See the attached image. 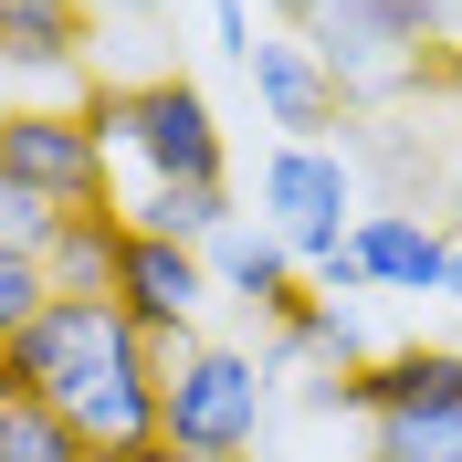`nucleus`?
Masks as SVG:
<instances>
[{
  "instance_id": "nucleus-27",
  "label": "nucleus",
  "mask_w": 462,
  "mask_h": 462,
  "mask_svg": "<svg viewBox=\"0 0 462 462\" xmlns=\"http://www.w3.org/2000/svg\"><path fill=\"white\" fill-rule=\"evenodd\" d=\"M11 410H22V378H11V368H0V420H11Z\"/></svg>"
},
{
  "instance_id": "nucleus-6",
  "label": "nucleus",
  "mask_w": 462,
  "mask_h": 462,
  "mask_svg": "<svg viewBox=\"0 0 462 462\" xmlns=\"http://www.w3.org/2000/svg\"><path fill=\"white\" fill-rule=\"evenodd\" d=\"M106 305L137 326V337H147V357L169 368L179 346L200 337V305H210V263H200V242H158V231H126Z\"/></svg>"
},
{
  "instance_id": "nucleus-4",
  "label": "nucleus",
  "mask_w": 462,
  "mask_h": 462,
  "mask_svg": "<svg viewBox=\"0 0 462 462\" xmlns=\"http://www.w3.org/2000/svg\"><path fill=\"white\" fill-rule=\"evenodd\" d=\"M253 221L284 242L294 263H326L357 231V210H368V189H357V158H346L337 137H284L273 158H263V179H253Z\"/></svg>"
},
{
  "instance_id": "nucleus-28",
  "label": "nucleus",
  "mask_w": 462,
  "mask_h": 462,
  "mask_svg": "<svg viewBox=\"0 0 462 462\" xmlns=\"http://www.w3.org/2000/svg\"><path fill=\"white\" fill-rule=\"evenodd\" d=\"M441 294H462V231H452V273H441Z\"/></svg>"
},
{
  "instance_id": "nucleus-16",
  "label": "nucleus",
  "mask_w": 462,
  "mask_h": 462,
  "mask_svg": "<svg viewBox=\"0 0 462 462\" xmlns=\"http://www.w3.org/2000/svg\"><path fill=\"white\" fill-rule=\"evenodd\" d=\"M368 462H462V400L452 410H389V420H368Z\"/></svg>"
},
{
  "instance_id": "nucleus-11",
  "label": "nucleus",
  "mask_w": 462,
  "mask_h": 462,
  "mask_svg": "<svg viewBox=\"0 0 462 462\" xmlns=\"http://www.w3.org/2000/svg\"><path fill=\"white\" fill-rule=\"evenodd\" d=\"M242 74H253L263 116H273L284 137H337V126H346V95L326 85V63L305 53L294 32H253V63H242Z\"/></svg>"
},
{
  "instance_id": "nucleus-26",
  "label": "nucleus",
  "mask_w": 462,
  "mask_h": 462,
  "mask_svg": "<svg viewBox=\"0 0 462 462\" xmlns=\"http://www.w3.org/2000/svg\"><path fill=\"white\" fill-rule=\"evenodd\" d=\"M441 200H452V231H462V158H452V179H441Z\"/></svg>"
},
{
  "instance_id": "nucleus-1",
  "label": "nucleus",
  "mask_w": 462,
  "mask_h": 462,
  "mask_svg": "<svg viewBox=\"0 0 462 462\" xmlns=\"http://www.w3.org/2000/svg\"><path fill=\"white\" fill-rule=\"evenodd\" d=\"M0 368L22 378V400H53L85 431V452H126V441L158 431V357L106 294H53L0 346Z\"/></svg>"
},
{
  "instance_id": "nucleus-25",
  "label": "nucleus",
  "mask_w": 462,
  "mask_h": 462,
  "mask_svg": "<svg viewBox=\"0 0 462 462\" xmlns=\"http://www.w3.org/2000/svg\"><path fill=\"white\" fill-rule=\"evenodd\" d=\"M431 32H441V42H462V0H431Z\"/></svg>"
},
{
  "instance_id": "nucleus-29",
  "label": "nucleus",
  "mask_w": 462,
  "mask_h": 462,
  "mask_svg": "<svg viewBox=\"0 0 462 462\" xmlns=\"http://www.w3.org/2000/svg\"><path fill=\"white\" fill-rule=\"evenodd\" d=\"M273 11H284V22H294V11H305V0H273Z\"/></svg>"
},
{
  "instance_id": "nucleus-15",
  "label": "nucleus",
  "mask_w": 462,
  "mask_h": 462,
  "mask_svg": "<svg viewBox=\"0 0 462 462\" xmlns=\"http://www.w3.org/2000/svg\"><path fill=\"white\" fill-rule=\"evenodd\" d=\"M116 210H126V231H158V242H210L231 221V179H147Z\"/></svg>"
},
{
  "instance_id": "nucleus-14",
  "label": "nucleus",
  "mask_w": 462,
  "mask_h": 462,
  "mask_svg": "<svg viewBox=\"0 0 462 462\" xmlns=\"http://www.w3.org/2000/svg\"><path fill=\"white\" fill-rule=\"evenodd\" d=\"M116 253H126V210H63L53 242H42V273H53V294H106L116 284Z\"/></svg>"
},
{
  "instance_id": "nucleus-3",
  "label": "nucleus",
  "mask_w": 462,
  "mask_h": 462,
  "mask_svg": "<svg viewBox=\"0 0 462 462\" xmlns=\"http://www.w3.org/2000/svg\"><path fill=\"white\" fill-rule=\"evenodd\" d=\"M263 410H273V368L253 346L189 337L158 368V441L179 462H253L263 452Z\"/></svg>"
},
{
  "instance_id": "nucleus-21",
  "label": "nucleus",
  "mask_w": 462,
  "mask_h": 462,
  "mask_svg": "<svg viewBox=\"0 0 462 462\" xmlns=\"http://www.w3.org/2000/svg\"><path fill=\"white\" fill-rule=\"evenodd\" d=\"M316 273V294H368V263H357V242H337L326 263H305Z\"/></svg>"
},
{
  "instance_id": "nucleus-10",
  "label": "nucleus",
  "mask_w": 462,
  "mask_h": 462,
  "mask_svg": "<svg viewBox=\"0 0 462 462\" xmlns=\"http://www.w3.org/2000/svg\"><path fill=\"white\" fill-rule=\"evenodd\" d=\"M346 242L368 263V294H441V273H452V231L400 210V200H368Z\"/></svg>"
},
{
  "instance_id": "nucleus-24",
  "label": "nucleus",
  "mask_w": 462,
  "mask_h": 462,
  "mask_svg": "<svg viewBox=\"0 0 462 462\" xmlns=\"http://www.w3.org/2000/svg\"><path fill=\"white\" fill-rule=\"evenodd\" d=\"M95 462H179V452H169L158 431H147V441H126V452H95Z\"/></svg>"
},
{
  "instance_id": "nucleus-8",
  "label": "nucleus",
  "mask_w": 462,
  "mask_h": 462,
  "mask_svg": "<svg viewBox=\"0 0 462 462\" xmlns=\"http://www.w3.org/2000/svg\"><path fill=\"white\" fill-rule=\"evenodd\" d=\"M95 11L85 0H0V74L11 85H85Z\"/></svg>"
},
{
  "instance_id": "nucleus-19",
  "label": "nucleus",
  "mask_w": 462,
  "mask_h": 462,
  "mask_svg": "<svg viewBox=\"0 0 462 462\" xmlns=\"http://www.w3.org/2000/svg\"><path fill=\"white\" fill-rule=\"evenodd\" d=\"M53 221H63L53 200H32V189H11V179H0V242H11V253H42V242H53Z\"/></svg>"
},
{
  "instance_id": "nucleus-17",
  "label": "nucleus",
  "mask_w": 462,
  "mask_h": 462,
  "mask_svg": "<svg viewBox=\"0 0 462 462\" xmlns=\"http://www.w3.org/2000/svg\"><path fill=\"white\" fill-rule=\"evenodd\" d=\"M0 462H95V452H85V431H74L53 400H22L0 420Z\"/></svg>"
},
{
  "instance_id": "nucleus-12",
  "label": "nucleus",
  "mask_w": 462,
  "mask_h": 462,
  "mask_svg": "<svg viewBox=\"0 0 462 462\" xmlns=\"http://www.w3.org/2000/svg\"><path fill=\"white\" fill-rule=\"evenodd\" d=\"M462 400V346H378L368 368H346V410H452Z\"/></svg>"
},
{
  "instance_id": "nucleus-9",
  "label": "nucleus",
  "mask_w": 462,
  "mask_h": 462,
  "mask_svg": "<svg viewBox=\"0 0 462 462\" xmlns=\"http://www.w3.org/2000/svg\"><path fill=\"white\" fill-rule=\"evenodd\" d=\"M200 263H210V294H231V305H253L263 326L284 316V305H305V263L273 242V231L253 221V210H231L221 231L200 242Z\"/></svg>"
},
{
  "instance_id": "nucleus-5",
  "label": "nucleus",
  "mask_w": 462,
  "mask_h": 462,
  "mask_svg": "<svg viewBox=\"0 0 462 462\" xmlns=\"http://www.w3.org/2000/svg\"><path fill=\"white\" fill-rule=\"evenodd\" d=\"M106 147L85 137V116L74 106H42V95H11L0 106V179L11 189H32V200H53V210H106Z\"/></svg>"
},
{
  "instance_id": "nucleus-13",
  "label": "nucleus",
  "mask_w": 462,
  "mask_h": 462,
  "mask_svg": "<svg viewBox=\"0 0 462 462\" xmlns=\"http://www.w3.org/2000/svg\"><path fill=\"white\" fill-rule=\"evenodd\" d=\"M368 357L378 346H368V326H357V305H337V294L305 284V305L273 316V357H263V368L284 378V368H368Z\"/></svg>"
},
{
  "instance_id": "nucleus-7",
  "label": "nucleus",
  "mask_w": 462,
  "mask_h": 462,
  "mask_svg": "<svg viewBox=\"0 0 462 462\" xmlns=\"http://www.w3.org/2000/svg\"><path fill=\"white\" fill-rule=\"evenodd\" d=\"M126 158L147 179H231V137L189 74H137L126 85Z\"/></svg>"
},
{
  "instance_id": "nucleus-23",
  "label": "nucleus",
  "mask_w": 462,
  "mask_h": 462,
  "mask_svg": "<svg viewBox=\"0 0 462 462\" xmlns=\"http://www.w3.org/2000/svg\"><path fill=\"white\" fill-rule=\"evenodd\" d=\"M85 11H106V22H158L169 0H85Z\"/></svg>"
},
{
  "instance_id": "nucleus-22",
  "label": "nucleus",
  "mask_w": 462,
  "mask_h": 462,
  "mask_svg": "<svg viewBox=\"0 0 462 462\" xmlns=\"http://www.w3.org/2000/svg\"><path fill=\"white\" fill-rule=\"evenodd\" d=\"M431 85H441V106L462 116V42H441V74H431Z\"/></svg>"
},
{
  "instance_id": "nucleus-20",
  "label": "nucleus",
  "mask_w": 462,
  "mask_h": 462,
  "mask_svg": "<svg viewBox=\"0 0 462 462\" xmlns=\"http://www.w3.org/2000/svg\"><path fill=\"white\" fill-rule=\"evenodd\" d=\"M200 22H210V53L221 63H253V11H242V0H210Z\"/></svg>"
},
{
  "instance_id": "nucleus-2",
  "label": "nucleus",
  "mask_w": 462,
  "mask_h": 462,
  "mask_svg": "<svg viewBox=\"0 0 462 462\" xmlns=\"http://www.w3.org/2000/svg\"><path fill=\"white\" fill-rule=\"evenodd\" d=\"M294 42L326 63V85L346 106H400L410 85L441 74L431 0H305L294 11Z\"/></svg>"
},
{
  "instance_id": "nucleus-18",
  "label": "nucleus",
  "mask_w": 462,
  "mask_h": 462,
  "mask_svg": "<svg viewBox=\"0 0 462 462\" xmlns=\"http://www.w3.org/2000/svg\"><path fill=\"white\" fill-rule=\"evenodd\" d=\"M42 305H53V273H42V253H11V242H0V346L22 337Z\"/></svg>"
}]
</instances>
